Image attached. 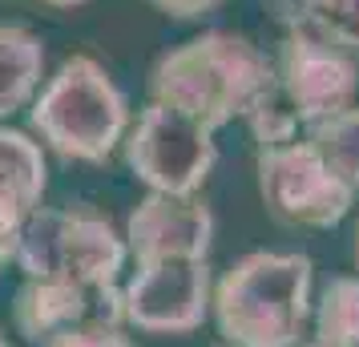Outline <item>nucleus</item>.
<instances>
[{"mask_svg": "<svg viewBox=\"0 0 359 347\" xmlns=\"http://www.w3.org/2000/svg\"><path fill=\"white\" fill-rule=\"evenodd\" d=\"M271 77L275 61L250 36L210 29L158 57L149 73V101L174 105L218 133L234 117L250 114Z\"/></svg>", "mask_w": 359, "mask_h": 347, "instance_id": "f257e3e1", "label": "nucleus"}, {"mask_svg": "<svg viewBox=\"0 0 359 347\" xmlns=\"http://www.w3.org/2000/svg\"><path fill=\"white\" fill-rule=\"evenodd\" d=\"M311 275L307 254H243L210 291L218 335L230 347H299L311 319Z\"/></svg>", "mask_w": 359, "mask_h": 347, "instance_id": "f03ea898", "label": "nucleus"}, {"mask_svg": "<svg viewBox=\"0 0 359 347\" xmlns=\"http://www.w3.org/2000/svg\"><path fill=\"white\" fill-rule=\"evenodd\" d=\"M33 133L69 162L97 165L126 142L130 101L93 57H69L29 105Z\"/></svg>", "mask_w": 359, "mask_h": 347, "instance_id": "7ed1b4c3", "label": "nucleus"}, {"mask_svg": "<svg viewBox=\"0 0 359 347\" xmlns=\"http://www.w3.org/2000/svg\"><path fill=\"white\" fill-rule=\"evenodd\" d=\"M126 259V238L93 210L36 206L8 238V263H17L25 279L117 283Z\"/></svg>", "mask_w": 359, "mask_h": 347, "instance_id": "20e7f679", "label": "nucleus"}, {"mask_svg": "<svg viewBox=\"0 0 359 347\" xmlns=\"http://www.w3.org/2000/svg\"><path fill=\"white\" fill-rule=\"evenodd\" d=\"M126 165L149 194L194 198L218 162L214 130L174 105L149 101L137 125L126 133Z\"/></svg>", "mask_w": 359, "mask_h": 347, "instance_id": "39448f33", "label": "nucleus"}, {"mask_svg": "<svg viewBox=\"0 0 359 347\" xmlns=\"http://www.w3.org/2000/svg\"><path fill=\"white\" fill-rule=\"evenodd\" d=\"M259 194L271 218L307 231L339 226L355 206V190L327 170L307 137L259 149Z\"/></svg>", "mask_w": 359, "mask_h": 347, "instance_id": "423d86ee", "label": "nucleus"}, {"mask_svg": "<svg viewBox=\"0 0 359 347\" xmlns=\"http://www.w3.org/2000/svg\"><path fill=\"white\" fill-rule=\"evenodd\" d=\"M210 259H162L121 287L126 323L146 335H190L210 315Z\"/></svg>", "mask_w": 359, "mask_h": 347, "instance_id": "0eeeda50", "label": "nucleus"}, {"mask_svg": "<svg viewBox=\"0 0 359 347\" xmlns=\"http://www.w3.org/2000/svg\"><path fill=\"white\" fill-rule=\"evenodd\" d=\"M275 81L283 97L291 101L294 117L303 121V130L323 121V117L351 109L359 93V61L339 45L323 41L303 25H291V33L283 41L275 65Z\"/></svg>", "mask_w": 359, "mask_h": 347, "instance_id": "6e6552de", "label": "nucleus"}, {"mask_svg": "<svg viewBox=\"0 0 359 347\" xmlns=\"http://www.w3.org/2000/svg\"><path fill=\"white\" fill-rule=\"evenodd\" d=\"M13 323L29 343L45 347L57 335L126 327V299L117 283L25 279L13 303Z\"/></svg>", "mask_w": 359, "mask_h": 347, "instance_id": "1a4fd4ad", "label": "nucleus"}, {"mask_svg": "<svg viewBox=\"0 0 359 347\" xmlns=\"http://www.w3.org/2000/svg\"><path fill=\"white\" fill-rule=\"evenodd\" d=\"M126 254L137 266L162 259H206L214 243V215L198 198L146 194L126 222Z\"/></svg>", "mask_w": 359, "mask_h": 347, "instance_id": "9d476101", "label": "nucleus"}, {"mask_svg": "<svg viewBox=\"0 0 359 347\" xmlns=\"http://www.w3.org/2000/svg\"><path fill=\"white\" fill-rule=\"evenodd\" d=\"M49 190V162L41 142L25 130L0 125V234L13 238Z\"/></svg>", "mask_w": 359, "mask_h": 347, "instance_id": "9b49d317", "label": "nucleus"}, {"mask_svg": "<svg viewBox=\"0 0 359 347\" xmlns=\"http://www.w3.org/2000/svg\"><path fill=\"white\" fill-rule=\"evenodd\" d=\"M45 77V45L25 25H0V117L33 105Z\"/></svg>", "mask_w": 359, "mask_h": 347, "instance_id": "f8f14e48", "label": "nucleus"}, {"mask_svg": "<svg viewBox=\"0 0 359 347\" xmlns=\"http://www.w3.org/2000/svg\"><path fill=\"white\" fill-rule=\"evenodd\" d=\"M303 137L315 146V154L327 162V170L359 194V105L307 125Z\"/></svg>", "mask_w": 359, "mask_h": 347, "instance_id": "ddd939ff", "label": "nucleus"}, {"mask_svg": "<svg viewBox=\"0 0 359 347\" xmlns=\"http://www.w3.org/2000/svg\"><path fill=\"white\" fill-rule=\"evenodd\" d=\"M315 343L359 347V275H339L315 303Z\"/></svg>", "mask_w": 359, "mask_h": 347, "instance_id": "4468645a", "label": "nucleus"}, {"mask_svg": "<svg viewBox=\"0 0 359 347\" xmlns=\"http://www.w3.org/2000/svg\"><path fill=\"white\" fill-rule=\"evenodd\" d=\"M291 25H303L359 61V0H291Z\"/></svg>", "mask_w": 359, "mask_h": 347, "instance_id": "2eb2a0df", "label": "nucleus"}, {"mask_svg": "<svg viewBox=\"0 0 359 347\" xmlns=\"http://www.w3.org/2000/svg\"><path fill=\"white\" fill-rule=\"evenodd\" d=\"M45 347H137L126 327H105V331H77V335H57Z\"/></svg>", "mask_w": 359, "mask_h": 347, "instance_id": "dca6fc26", "label": "nucleus"}, {"mask_svg": "<svg viewBox=\"0 0 359 347\" xmlns=\"http://www.w3.org/2000/svg\"><path fill=\"white\" fill-rule=\"evenodd\" d=\"M158 13H165V17H178V20H194V17H206V13H214L222 0H149Z\"/></svg>", "mask_w": 359, "mask_h": 347, "instance_id": "f3484780", "label": "nucleus"}, {"mask_svg": "<svg viewBox=\"0 0 359 347\" xmlns=\"http://www.w3.org/2000/svg\"><path fill=\"white\" fill-rule=\"evenodd\" d=\"M41 4H53V8H77V4H89V0H41Z\"/></svg>", "mask_w": 359, "mask_h": 347, "instance_id": "a211bd4d", "label": "nucleus"}, {"mask_svg": "<svg viewBox=\"0 0 359 347\" xmlns=\"http://www.w3.org/2000/svg\"><path fill=\"white\" fill-rule=\"evenodd\" d=\"M4 263H8V238L0 234V271H4Z\"/></svg>", "mask_w": 359, "mask_h": 347, "instance_id": "6ab92c4d", "label": "nucleus"}, {"mask_svg": "<svg viewBox=\"0 0 359 347\" xmlns=\"http://www.w3.org/2000/svg\"><path fill=\"white\" fill-rule=\"evenodd\" d=\"M0 347H13V343H8V335H4V331H0Z\"/></svg>", "mask_w": 359, "mask_h": 347, "instance_id": "aec40b11", "label": "nucleus"}, {"mask_svg": "<svg viewBox=\"0 0 359 347\" xmlns=\"http://www.w3.org/2000/svg\"><path fill=\"white\" fill-rule=\"evenodd\" d=\"M355 259H359V226H355Z\"/></svg>", "mask_w": 359, "mask_h": 347, "instance_id": "412c9836", "label": "nucleus"}, {"mask_svg": "<svg viewBox=\"0 0 359 347\" xmlns=\"http://www.w3.org/2000/svg\"><path fill=\"white\" fill-rule=\"evenodd\" d=\"M311 347H319V343H311Z\"/></svg>", "mask_w": 359, "mask_h": 347, "instance_id": "4be33fe9", "label": "nucleus"}]
</instances>
